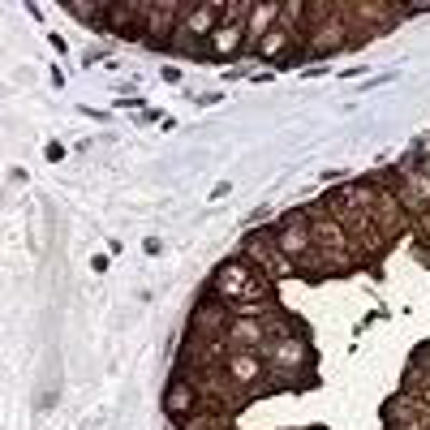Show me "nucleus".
Masks as SVG:
<instances>
[{"label": "nucleus", "instance_id": "obj_1", "mask_svg": "<svg viewBox=\"0 0 430 430\" xmlns=\"http://www.w3.org/2000/svg\"><path fill=\"white\" fill-rule=\"evenodd\" d=\"M215 301H224L228 310H254V306H267L276 301V280H267L250 258H228L220 272L211 276V289H207Z\"/></svg>", "mask_w": 430, "mask_h": 430}, {"label": "nucleus", "instance_id": "obj_2", "mask_svg": "<svg viewBox=\"0 0 430 430\" xmlns=\"http://www.w3.org/2000/svg\"><path fill=\"white\" fill-rule=\"evenodd\" d=\"M245 18H250V5H224L220 9V26L211 30V47H207V57L215 61H233L245 52Z\"/></svg>", "mask_w": 430, "mask_h": 430}, {"label": "nucleus", "instance_id": "obj_3", "mask_svg": "<svg viewBox=\"0 0 430 430\" xmlns=\"http://www.w3.org/2000/svg\"><path fill=\"white\" fill-rule=\"evenodd\" d=\"M220 9H224V5H185V13H181V22H177L173 43H177V47H185V52H198L194 43H207V39H211V30L220 26Z\"/></svg>", "mask_w": 430, "mask_h": 430}, {"label": "nucleus", "instance_id": "obj_4", "mask_svg": "<svg viewBox=\"0 0 430 430\" xmlns=\"http://www.w3.org/2000/svg\"><path fill=\"white\" fill-rule=\"evenodd\" d=\"M164 413L177 417V422L194 417V413H198V392H194V383H185V379H177V374H173V383H168V392H164Z\"/></svg>", "mask_w": 430, "mask_h": 430}, {"label": "nucleus", "instance_id": "obj_5", "mask_svg": "<svg viewBox=\"0 0 430 430\" xmlns=\"http://www.w3.org/2000/svg\"><path fill=\"white\" fill-rule=\"evenodd\" d=\"M276 22H280V5H250V18H245V47L254 52L267 30H276Z\"/></svg>", "mask_w": 430, "mask_h": 430}]
</instances>
